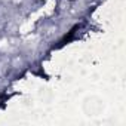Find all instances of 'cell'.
Instances as JSON below:
<instances>
[{
    "label": "cell",
    "instance_id": "1",
    "mask_svg": "<svg viewBox=\"0 0 126 126\" xmlns=\"http://www.w3.org/2000/svg\"><path fill=\"white\" fill-rule=\"evenodd\" d=\"M83 110L88 116H98L104 111V101L96 96H88L83 101Z\"/></svg>",
    "mask_w": 126,
    "mask_h": 126
}]
</instances>
